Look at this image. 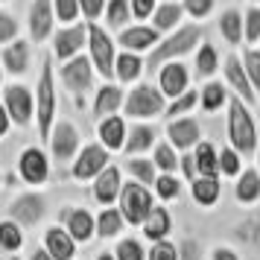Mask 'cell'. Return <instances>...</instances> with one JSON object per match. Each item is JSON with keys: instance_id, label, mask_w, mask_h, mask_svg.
<instances>
[{"instance_id": "1", "label": "cell", "mask_w": 260, "mask_h": 260, "mask_svg": "<svg viewBox=\"0 0 260 260\" xmlns=\"http://www.w3.org/2000/svg\"><path fill=\"white\" fill-rule=\"evenodd\" d=\"M202 44V26L199 24H187V26H178L176 32H170L164 41H158L155 50L149 53V59L143 61L146 71H158L170 61H178L181 56H187L193 47Z\"/></svg>"}, {"instance_id": "2", "label": "cell", "mask_w": 260, "mask_h": 260, "mask_svg": "<svg viewBox=\"0 0 260 260\" xmlns=\"http://www.w3.org/2000/svg\"><path fill=\"white\" fill-rule=\"evenodd\" d=\"M228 141H231V149L237 155H254L257 152V123H254V114L251 108L231 96L228 100Z\"/></svg>"}, {"instance_id": "3", "label": "cell", "mask_w": 260, "mask_h": 260, "mask_svg": "<svg viewBox=\"0 0 260 260\" xmlns=\"http://www.w3.org/2000/svg\"><path fill=\"white\" fill-rule=\"evenodd\" d=\"M36 126H38V138L47 143L50 132L56 126V76H53V64L50 56L41 61V73H38V85H36Z\"/></svg>"}, {"instance_id": "4", "label": "cell", "mask_w": 260, "mask_h": 260, "mask_svg": "<svg viewBox=\"0 0 260 260\" xmlns=\"http://www.w3.org/2000/svg\"><path fill=\"white\" fill-rule=\"evenodd\" d=\"M88 59L94 71L103 79H114V59H117V44L103 26L88 24Z\"/></svg>"}, {"instance_id": "5", "label": "cell", "mask_w": 260, "mask_h": 260, "mask_svg": "<svg viewBox=\"0 0 260 260\" xmlns=\"http://www.w3.org/2000/svg\"><path fill=\"white\" fill-rule=\"evenodd\" d=\"M161 111H164V96L149 82L135 85L129 94H126V100H123V114L132 120H152Z\"/></svg>"}, {"instance_id": "6", "label": "cell", "mask_w": 260, "mask_h": 260, "mask_svg": "<svg viewBox=\"0 0 260 260\" xmlns=\"http://www.w3.org/2000/svg\"><path fill=\"white\" fill-rule=\"evenodd\" d=\"M155 208V196L149 193V187H143L138 181H129L120 190V216L129 225H143V219L149 216V211Z\"/></svg>"}, {"instance_id": "7", "label": "cell", "mask_w": 260, "mask_h": 260, "mask_svg": "<svg viewBox=\"0 0 260 260\" xmlns=\"http://www.w3.org/2000/svg\"><path fill=\"white\" fill-rule=\"evenodd\" d=\"M59 79H61V85L82 103L85 94L94 88V64H91L88 56H76V59L64 61L59 68Z\"/></svg>"}, {"instance_id": "8", "label": "cell", "mask_w": 260, "mask_h": 260, "mask_svg": "<svg viewBox=\"0 0 260 260\" xmlns=\"http://www.w3.org/2000/svg\"><path fill=\"white\" fill-rule=\"evenodd\" d=\"M3 108L12 120V126H26L36 117V94L21 82H12L3 88Z\"/></svg>"}, {"instance_id": "9", "label": "cell", "mask_w": 260, "mask_h": 260, "mask_svg": "<svg viewBox=\"0 0 260 260\" xmlns=\"http://www.w3.org/2000/svg\"><path fill=\"white\" fill-rule=\"evenodd\" d=\"M50 149H53V158L59 164H71L76 161V155L82 149V138H79V129L73 126L71 120H59L53 132H50Z\"/></svg>"}, {"instance_id": "10", "label": "cell", "mask_w": 260, "mask_h": 260, "mask_svg": "<svg viewBox=\"0 0 260 260\" xmlns=\"http://www.w3.org/2000/svg\"><path fill=\"white\" fill-rule=\"evenodd\" d=\"M85 47H88V24H71L53 36V53L61 64L82 56Z\"/></svg>"}, {"instance_id": "11", "label": "cell", "mask_w": 260, "mask_h": 260, "mask_svg": "<svg viewBox=\"0 0 260 260\" xmlns=\"http://www.w3.org/2000/svg\"><path fill=\"white\" fill-rule=\"evenodd\" d=\"M222 73H225V88H231L237 100H243L246 106H254V103H257V94L251 91V82H248V76H246L243 59H240L237 53H228V56H225Z\"/></svg>"}, {"instance_id": "12", "label": "cell", "mask_w": 260, "mask_h": 260, "mask_svg": "<svg viewBox=\"0 0 260 260\" xmlns=\"http://www.w3.org/2000/svg\"><path fill=\"white\" fill-rule=\"evenodd\" d=\"M164 100H178V96L190 91V71L187 64H181V61H170L164 68H158V85H155Z\"/></svg>"}, {"instance_id": "13", "label": "cell", "mask_w": 260, "mask_h": 260, "mask_svg": "<svg viewBox=\"0 0 260 260\" xmlns=\"http://www.w3.org/2000/svg\"><path fill=\"white\" fill-rule=\"evenodd\" d=\"M44 211H47V202H44V196H38V193H21V196H15L9 202V219L15 225H21V228L36 225L44 216Z\"/></svg>"}, {"instance_id": "14", "label": "cell", "mask_w": 260, "mask_h": 260, "mask_svg": "<svg viewBox=\"0 0 260 260\" xmlns=\"http://www.w3.org/2000/svg\"><path fill=\"white\" fill-rule=\"evenodd\" d=\"M106 167H108V152L100 143H88L76 155V161L71 167V176L79 178V181H88V178H96Z\"/></svg>"}, {"instance_id": "15", "label": "cell", "mask_w": 260, "mask_h": 260, "mask_svg": "<svg viewBox=\"0 0 260 260\" xmlns=\"http://www.w3.org/2000/svg\"><path fill=\"white\" fill-rule=\"evenodd\" d=\"M158 41H161V32L155 26H146V24L126 26V29H120V38H117V44L123 47V53H135V56L152 53Z\"/></svg>"}, {"instance_id": "16", "label": "cell", "mask_w": 260, "mask_h": 260, "mask_svg": "<svg viewBox=\"0 0 260 260\" xmlns=\"http://www.w3.org/2000/svg\"><path fill=\"white\" fill-rule=\"evenodd\" d=\"M18 173L26 184H44L50 178V158L44 155L41 146H26L18 155Z\"/></svg>"}, {"instance_id": "17", "label": "cell", "mask_w": 260, "mask_h": 260, "mask_svg": "<svg viewBox=\"0 0 260 260\" xmlns=\"http://www.w3.org/2000/svg\"><path fill=\"white\" fill-rule=\"evenodd\" d=\"M167 138H170V146H173V149H181V152L196 149V143L202 141L199 120H193V117L170 120V126H167Z\"/></svg>"}, {"instance_id": "18", "label": "cell", "mask_w": 260, "mask_h": 260, "mask_svg": "<svg viewBox=\"0 0 260 260\" xmlns=\"http://www.w3.org/2000/svg\"><path fill=\"white\" fill-rule=\"evenodd\" d=\"M61 228L73 237V243H88L96 231V219L85 208H64L61 211Z\"/></svg>"}, {"instance_id": "19", "label": "cell", "mask_w": 260, "mask_h": 260, "mask_svg": "<svg viewBox=\"0 0 260 260\" xmlns=\"http://www.w3.org/2000/svg\"><path fill=\"white\" fill-rule=\"evenodd\" d=\"M29 36L32 41H47L53 26H56V12H53V0H32L29 6Z\"/></svg>"}, {"instance_id": "20", "label": "cell", "mask_w": 260, "mask_h": 260, "mask_svg": "<svg viewBox=\"0 0 260 260\" xmlns=\"http://www.w3.org/2000/svg\"><path fill=\"white\" fill-rule=\"evenodd\" d=\"M155 138H158L155 126H149V123H135V126L126 132L123 152L129 155V158H143L149 149H155Z\"/></svg>"}, {"instance_id": "21", "label": "cell", "mask_w": 260, "mask_h": 260, "mask_svg": "<svg viewBox=\"0 0 260 260\" xmlns=\"http://www.w3.org/2000/svg\"><path fill=\"white\" fill-rule=\"evenodd\" d=\"M123 100H126L123 88L114 85V82H106L103 88H96V96H94L91 111H94L96 120H106V117H111V114H117L120 106H123Z\"/></svg>"}, {"instance_id": "22", "label": "cell", "mask_w": 260, "mask_h": 260, "mask_svg": "<svg viewBox=\"0 0 260 260\" xmlns=\"http://www.w3.org/2000/svg\"><path fill=\"white\" fill-rule=\"evenodd\" d=\"M126 120L120 117V114H111V117L100 120V126H96V135H100V146L106 149V152H117L123 149V143H126Z\"/></svg>"}, {"instance_id": "23", "label": "cell", "mask_w": 260, "mask_h": 260, "mask_svg": "<svg viewBox=\"0 0 260 260\" xmlns=\"http://www.w3.org/2000/svg\"><path fill=\"white\" fill-rule=\"evenodd\" d=\"M123 190V176H120V167L108 164L100 176L94 178V199L100 205H111Z\"/></svg>"}, {"instance_id": "24", "label": "cell", "mask_w": 260, "mask_h": 260, "mask_svg": "<svg viewBox=\"0 0 260 260\" xmlns=\"http://www.w3.org/2000/svg\"><path fill=\"white\" fill-rule=\"evenodd\" d=\"M44 251H47L53 260H73L76 254V243L73 237L61 228V225H53L44 231Z\"/></svg>"}, {"instance_id": "25", "label": "cell", "mask_w": 260, "mask_h": 260, "mask_svg": "<svg viewBox=\"0 0 260 260\" xmlns=\"http://www.w3.org/2000/svg\"><path fill=\"white\" fill-rule=\"evenodd\" d=\"M29 61H32V53H29V44H26L24 38H18V41L3 47V71L6 73L24 76L29 71Z\"/></svg>"}, {"instance_id": "26", "label": "cell", "mask_w": 260, "mask_h": 260, "mask_svg": "<svg viewBox=\"0 0 260 260\" xmlns=\"http://www.w3.org/2000/svg\"><path fill=\"white\" fill-rule=\"evenodd\" d=\"M193 161H196V173L202 178H219V149L211 141H199L193 149Z\"/></svg>"}, {"instance_id": "27", "label": "cell", "mask_w": 260, "mask_h": 260, "mask_svg": "<svg viewBox=\"0 0 260 260\" xmlns=\"http://www.w3.org/2000/svg\"><path fill=\"white\" fill-rule=\"evenodd\" d=\"M170 231H173V216H170V211L155 205L152 211H149V216L143 219V234H146V240L161 243V240L170 237Z\"/></svg>"}, {"instance_id": "28", "label": "cell", "mask_w": 260, "mask_h": 260, "mask_svg": "<svg viewBox=\"0 0 260 260\" xmlns=\"http://www.w3.org/2000/svg\"><path fill=\"white\" fill-rule=\"evenodd\" d=\"M181 18H184L181 3L164 0V3H158V9H155V15H152V26L158 32H176L178 26H181Z\"/></svg>"}, {"instance_id": "29", "label": "cell", "mask_w": 260, "mask_h": 260, "mask_svg": "<svg viewBox=\"0 0 260 260\" xmlns=\"http://www.w3.org/2000/svg\"><path fill=\"white\" fill-rule=\"evenodd\" d=\"M143 71H146V64H143L141 56H135V53H123V50L117 53V59H114V79H117L120 85L138 82V79L143 76Z\"/></svg>"}, {"instance_id": "30", "label": "cell", "mask_w": 260, "mask_h": 260, "mask_svg": "<svg viewBox=\"0 0 260 260\" xmlns=\"http://www.w3.org/2000/svg\"><path fill=\"white\" fill-rule=\"evenodd\" d=\"M228 88H225L222 82H216V79H208V82L202 85L199 91V108L202 111H208V114H213V111H219V108H228Z\"/></svg>"}, {"instance_id": "31", "label": "cell", "mask_w": 260, "mask_h": 260, "mask_svg": "<svg viewBox=\"0 0 260 260\" xmlns=\"http://www.w3.org/2000/svg\"><path fill=\"white\" fill-rule=\"evenodd\" d=\"M234 199L240 205H254V202H260V173L257 170H243L237 176Z\"/></svg>"}, {"instance_id": "32", "label": "cell", "mask_w": 260, "mask_h": 260, "mask_svg": "<svg viewBox=\"0 0 260 260\" xmlns=\"http://www.w3.org/2000/svg\"><path fill=\"white\" fill-rule=\"evenodd\" d=\"M190 193H193V202L202 205V208H211L219 202L222 196V184H219V178H196V181H190Z\"/></svg>"}, {"instance_id": "33", "label": "cell", "mask_w": 260, "mask_h": 260, "mask_svg": "<svg viewBox=\"0 0 260 260\" xmlns=\"http://www.w3.org/2000/svg\"><path fill=\"white\" fill-rule=\"evenodd\" d=\"M231 237L243 246H251V248H260V211L246 216L243 222H237L231 228Z\"/></svg>"}, {"instance_id": "34", "label": "cell", "mask_w": 260, "mask_h": 260, "mask_svg": "<svg viewBox=\"0 0 260 260\" xmlns=\"http://www.w3.org/2000/svg\"><path fill=\"white\" fill-rule=\"evenodd\" d=\"M219 32H222V38L228 44H240L243 41V12L237 6H231V9H225L219 15Z\"/></svg>"}, {"instance_id": "35", "label": "cell", "mask_w": 260, "mask_h": 260, "mask_svg": "<svg viewBox=\"0 0 260 260\" xmlns=\"http://www.w3.org/2000/svg\"><path fill=\"white\" fill-rule=\"evenodd\" d=\"M126 173H132V178L143 187L155 184V178H158V170L149 158H126Z\"/></svg>"}, {"instance_id": "36", "label": "cell", "mask_w": 260, "mask_h": 260, "mask_svg": "<svg viewBox=\"0 0 260 260\" xmlns=\"http://www.w3.org/2000/svg\"><path fill=\"white\" fill-rule=\"evenodd\" d=\"M196 73H199L202 79H211L213 73H216V68H219V53H216V47L213 44H199V50H196Z\"/></svg>"}, {"instance_id": "37", "label": "cell", "mask_w": 260, "mask_h": 260, "mask_svg": "<svg viewBox=\"0 0 260 260\" xmlns=\"http://www.w3.org/2000/svg\"><path fill=\"white\" fill-rule=\"evenodd\" d=\"M106 21L111 29H126L132 21V9L129 0H108L106 3Z\"/></svg>"}, {"instance_id": "38", "label": "cell", "mask_w": 260, "mask_h": 260, "mask_svg": "<svg viewBox=\"0 0 260 260\" xmlns=\"http://www.w3.org/2000/svg\"><path fill=\"white\" fill-rule=\"evenodd\" d=\"M152 164L158 173H167V176H176V170H178V155L176 149L170 146V143H155V158H152Z\"/></svg>"}, {"instance_id": "39", "label": "cell", "mask_w": 260, "mask_h": 260, "mask_svg": "<svg viewBox=\"0 0 260 260\" xmlns=\"http://www.w3.org/2000/svg\"><path fill=\"white\" fill-rule=\"evenodd\" d=\"M123 216H120L117 208H106V211L96 216V231H100V237H117L120 231H123Z\"/></svg>"}, {"instance_id": "40", "label": "cell", "mask_w": 260, "mask_h": 260, "mask_svg": "<svg viewBox=\"0 0 260 260\" xmlns=\"http://www.w3.org/2000/svg\"><path fill=\"white\" fill-rule=\"evenodd\" d=\"M196 106H199V91H193V88H190V91H184L178 100H173V103L167 106V117H170V120L187 117Z\"/></svg>"}, {"instance_id": "41", "label": "cell", "mask_w": 260, "mask_h": 260, "mask_svg": "<svg viewBox=\"0 0 260 260\" xmlns=\"http://www.w3.org/2000/svg\"><path fill=\"white\" fill-rule=\"evenodd\" d=\"M24 246V231L21 225H15L12 219H3L0 222V248L3 251H18Z\"/></svg>"}, {"instance_id": "42", "label": "cell", "mask_w": 260, "mask_h": 260, "mask_svg": "<svg viewBox=\"0 0 260 260\" xmlns=\"http://www.w3.org/2000/svg\"><path fill=\"white\" fill-rule=\"evenodd\" d=\"M240 59H243L246 76H248V82H251V91H254V94H257V100H260V50L246 47Z\"/></svg>"}, {"instance_id": "43", "label": "cell", "mask_w": 260, "mask_h": 260, "mask_svg": "<svg viewBox=\"0 0 260 260\" xmlns=\"http://www.w3.org/2000/svg\"><path fill=\"white\" fill-rule=\"evenodd\" d=\"M155 196L161 202H173L181 196V181H178L176 176H167V173H158V178H155Z\"/></svg>"}, {"instance_id": "44", "label": "cell", "mask_w": 260, "mask_h": 260, "mask_svg": "<svg viewBox=\"0 0 260 260\" xmlns=\"http://www.w3.org/2000/svg\"><path fill=\"white\" fill-rule=\"evenodd\" d=\"M243 38L248 44H260V6H248V12H243Z\"/></svg>"}, {"instance_id": "45", "label": "cell", "mask_w": 260, "mask_h": 260, "mask_svg": "<svg viewBox=\"0 0 260 260\" xmlns=\"http://www.w3.org/2000/svg\"><path fill=\"white\" fill-rule=\"evenodd\" d=\"M53 12L64 26L79 24V0H53Z\"/></svg>"}, {"instance_id": "46", "label": "cell", "mask_w": 260, "mask_h": 260, "mask_svg": "<svg viewBox=\"0 0 260 260\" xmlns=\"http://www.w3.org/2000/svg\"><path fill=\"white\" fill-rule=\"evenodd\" d=\"M219 173H222V176L237 178L240 173H243V155H237L231 146L219 149Z\"/></svg>"}, {"instance_id": "47", "label": "cell", "mask_w": 260, "mask_h": 260, "mask_svg": "<svg viewBox=\"0 0 260 260\" xmlns=\"http://www.w3.org/2000/svg\"><path fill=\"white\" fill-rule=\"evenodd\" d=\"M114 254V260H143L146 254H143V246L138 243V240H120L117 243V248L111 251Z\"/></svg>"}, {"instance_id": "48", "label": "cell", "mask_w": 260, "mask_h": 260, "mask_svg": "<svg viewBox=\"0 0 260 260\" xmlns=\"http://www.w3.org/2000/svg\"><path fill=\"white\" fill-rule=\"evenodd\" d=\"M18 29H21V26H18V21H15V15L0 9V47L18 41Z\"/></svg>"}, {"instance_id": "49", "label": "cell", "mask_w": 260, "mask_h": 260, "mask_svg": "<svg viewBox=\"0 0 260 260\" xmlns=\"http://www.w3.org/2000/svg\"><path fill=\"white\" fill-rule=\"evenodd\" d=\"M106 3L108 0H79V15L88 24H96V18L106 15Z\"/></svg>"}, {"instance_id": "50", "label": "cell", "mask_w": 260, "mask_h": 260, "mask_svg": "<svg viewBox=\"0 0 260 260\" xmlns=\"http://www.w3.org/2000/svg\"><path fill=\"white\" fill-rule=\"evenodd\" d=\"M146 260H178V248L170 243V240H161V243H152V248L146 251Z\"/></svg>"}, {"instance_id": "51", "label": "cell", "mask_w": 260, "mask_h": 260, "mask_svg": "<svg viewBox=\"0 0 260 260\" xmlns=\"http://www.w3.org/2000/svg\"><path fill=\"white\" fill-rule=\"evenodd\" d=\"M213 3H216V0H184V3H181V9H184L190 18L202 21V18H208V15L213 12Z\"/></svg>"}, {"instance_id": "52", "label": "cell", "mask_w": 260, "mask_h": 260, "mask_svg": "<svg viewBox=\"0 0 260 260\" xmlns=\"http://www.w3.org/2000/svg\"><path fill=\"white\" fill-rule=\"evenodd\" d=\"M129 9H132V18L146 21V18H152V15H155L158 0H129Z\"/></svg>"}, {"instance_id": "53", "label": "cell", "mask_w": 260, "mask_h": 260, "mask_svg": "<svg viewBox=\"0 0 260 260\" xmlns=\"http://www.w3.org/2000/svg\"><path fill=\"white\" fill-rule=\"evenodd\" d=\"M178 260H202V246H199V240H181L178 243Z\"/></svg>"}, {"instance_id": "54", "label": "cell", "mask_w": 260, "mask_h": 260, "mask_svg": "<svg viewBox=\"0 0 260 260\" xmlns=\"http://www.w3.org/2000/svg\"><path fill=\"white\" fill-rule=\"evenodd\" d=\"M178 167H181V173H184L187 181H196V178H199V173H196V161H193V152L181 155V158H178Z\"/></svg>"}, {"instance_id": "55", "label": "cell", "mask_w": 260, "mask_h": 260, "mask_svg": "<svg viewBox=\"0 0 260 260\" xmlns=\"http://www.w3.org/2000/svg\"><path fill=\"white\" fill-rule=\"evenodd\" d=\"M211 260H240V254H237L234 248H228V246H219V248H213Z\"/></svg>"}, {"instance_id": "56", "label": "cell", "mask_w": 260, "mask_h": 260, "mask_svg": "<svg viewBox=\"0 0 260 260\" xmlns=\"http://www.w3.org/2000/svg\"><path fill=\"white\" fill-rule=\"evenodd\" d=\"M9 129H12V120H9L6 108H3V103H0V138H6V132Z\"/></svg>"}, {"instance_id": "57", "label": "cell", "mask_w": 260, "mask_h": 260, "mask_svg": "<svg viewBox=\"0 0 260 260\" xmlns=\"http://www.w3.org/2000/svg\"><path fill=\"white\" fill-rule=\"evenodd\" d=\"M29 260H53V257H50V254L44 251V248H36V251L29 254Z\"/></svg>"}, {"instance_id": "58", "label": "cell", "mask_w": 260, "mask_h": 260, "mask_svg": "<svg viewBox=\"0 0 260 260\" xmlns=\"http://www.w3.org/2000/svg\"><path fill=\"white\" fill-rule=\"evenodd\" d=\"M96 260H114V254H111V251H103V254H100Z\"/></svg>"}, {"instance_id": "59", "label": "cell", "mask_w": 260, "mask_h": 260, "mask_svg": "<svg viewBox=\"0 0 260 260\" xmlns=\"http://www.w3.org/2000/svg\"><path fill=\"white\" fill-rule=\"evenodd\" d=\"M0 91H3V68H0Z\"/></svg>"}, {"instance_id": "60", "label": "cell", "mask_w": 260, "mask_h": 260, "mask_svg": "<svg viewBox=\"0 0 260 260\" xmlns=\"http://www.w3.org/2000/svg\"><path fill=\"white\" fill-rule=\"evenodd\" d=\"M257 173H260V149H257Z\"/></svg>"}, {"instance_id": "61", "label": "cell", "mask_w": 260, "mask_h": 260, "mask_svg": "<svg viewBox=\"0 0 260 260\" xmlns=\"http://www.w3.org/2000/svg\"><path fill=\"white\" fill-rule=\"evenodd\" d=\"M251 3H254V6H260V0H251Z\"/></svg>"}, {"instance_id": "62", "label": "cell", "mask_w": 260, "mask_h": 260, "mask_svg": "<svg viewBox=\"0 0 260 260\" xmlns=\"http://www.w3.org/2000/svg\"><path fill=\"white\" fill-rule=\"evenodd\" d=\"M0 3H3V0H0Z\"/></svg>"}]
</instances>
